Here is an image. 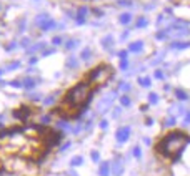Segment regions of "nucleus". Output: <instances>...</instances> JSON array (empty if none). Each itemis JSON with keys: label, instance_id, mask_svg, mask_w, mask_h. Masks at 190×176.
Masks as SVG:
<instances>
[{"label": "nucleus", "instance_id": "obj_10", "mask_svg": "<svg viewBox=\"0 0 190 176\" xmlns=\"http://www.w3.org/2000/svg\"><path fill=\"white\" fill-rule=\"evenodd\" d=\"M140 85L142 87H150V80L149 78H140Z\"/></svg>", "mask_w": 190, "mask_h": 176}, {"label": "nucleus", "instance_id": "obj_14", "mask_svg": "<svg viewBox=\"0 0 190 176\" xmlns=\"http://www.w3.org/2000/svg\"><path fill=\"white\" fill-rule=\"evenodd\" d=\"M173 123H175V120H173V118H169V120L165 121V125H167V126H172Z\"/></svg>", "mask_w": 190, "mask_h": 176}, {"label": "nucleus", "instance_id": "obj_7", "mask_svg": "<svg viewBox=\"0 0 190 176\" xmlns=\"http://www.w3.org/2000/svg\"><path fill=\"white\" fill-rule=\"evenodd\" d=\"M107 175H109V164L102 163V166H100V176H107Z\"/></svg>", "mask_w": 190, "mask_h": 176}, {"label": "nucleus", "instance_id": "obj_5", "mask_svg": "<svg viewBox=\"0 0 190 176\" xmlns=\"http://www.w3.org/2000/svg\"><path fill=\"white\" fill-rule=\"evenodd\" d=\"M112 98H114V95L105 96L102 102L98 103V110H100V111H107V108H109L110 105H112Z\"/></svg>", "mask_w": 190, "mask_h": 176}, {"label": "nucleus", "instance_id": "obj_9", "mask_svg": "<svg viewBox=\"0 0 190 176\" xmlns=\"http://www.w3.org/2000/svg\"><path fill=\"white\" fill-rule=\"evenodd\" d=\"M130 103H132V102H130L129 96H122V105H123V106H130Z\"/></svg>", "mask_w": 190, "mask_h": 176}, {"label": "nucleus", "instance_id": "obj_11", "mask_svg": "<svg viewBox=\"0 0 190 176\" xmlns=\"http://www.w3.org/2000/svg\"><path fill=\"white\" fill-rule=\"evenodd\" d=\"M72 164H74V166H78V164H82V158H80V156L74 158V160H72Z\"/></svg>", "mask_w": 190, "mask_h": 176}, {"label": "nucleus", "instance_id": "obj_15", "mask_svg": "<svg viewBox=\"0 0 190 176\" xmlns=\"http://www.w3.org/2000/svg\"><path fill=\"white\" fill-rule=\"evenodd\" d=\"M134 155L137 156V158H140V148L137 146V148H134Z\"/></svg>", "mask_w": 190, "mask_h": 176}, {"label": "nucleus", "instance_id": "obj_6", "mask_svg": "<svg viewBox=\"0 0 190 176\" xmlns=\"http://www.w3.org/2000/svg\"><path fill=\"white\" fill-rule=\"evenodd\" d=\"M123 171V164L122 161H115L114 163V173H115V176H120Z\"/></svg>", "mask_w": 190, "mask_h": 176}, {"label": "nucleus", "instance_id": "obj_16", "mask_svg": "<svg viewBox=\"0 0 190 176\" xmlns=\"http://www.w3.org/2000/svg\"><path fill=\"white\" fill-rule=\"evenodd\" d=\"M183 125H190V113H187V116H185V121H183Z\"/></svg>", "mask_w": 190, "mask_h": 176}, {"label": "nucleus", "instance_id": "obj_12", "mask_svg": "<svg viewBox=\"0 0 190 176\" xmlns=\"http://www.w3.org/2000/svg\"><path fill=\"white\" fill-rule=\"evenodd\" d=\"M177 96H178L180 100H185V98H187V95H185L183 91H180V90H177Z\"/></svg>", "mask_w": 190, "mask_h": 176}, {"label": "nucleus", "instance_id": "obj_17", "mask_svg": "<svg viewBox=\"0 0 190 176\" xmlns=\"http://www.w3.org/2000/svg\"><path fill=\"white\" fill-rule=\"evenodd\" d=\"M92 158L97 161V160H98V153H95V151H94V153H92Z\"/></svg>", "mask_w": 190, "mask_h": 176}, {"label": "nucleus", "instance_id": "obj_3", "mask_svg": "<svg viewBox=\"0 0 190 176\" xmlns=\"http://www.w3.org/2000/svg\"><path fill=\"white\" fill-rule=\"evenodd\" d=\"M110 75H112V68L110 67H97L88 75V80L92 83H105L110 78Z\"/></svg>", "mask_w": 190, "mask_h": 176}, {"label": "nucleus", "instance_id": "obj_1", "mask_svg": "<svg viewBox=\"0 0 190 176\" xmlns=\"http://www.w3.org/2000/svg\"><path fill=\"white\" fill-rule=\"evenodd\" d=\"M190 140L187 138V135H183V133H170L163 138L162 141L158 143V146L157 149L162 153L163 156H169V158H173V160H178V156L182 153L183 146L189 143Z\"/></svg>", "mask_w": 190, "mask_h": 176}, {"label": "nucleus", "instance_id": "obj_4", "mask_svg": "<svg viewBox=\"0 0 190 176\" xmlns=\"http://www.w3.org/2000/svg\"><path fill=\"white\" fill-rule=\"evenodd\" d=\"M129 136H130V128L129 126H122L120 130H117V133H115V138H117V141L118 143L127 141Z\"/></svg>", "mask_w": 190, "mask_h": 176}, {"label": "nucleus", "instance_id": "obj_2", "mask_svg": "<svg viewBox=\"0 0 190 176\" xmlns=\"http://www.w3.org/2000/svg\"><path fill=\"white\" fill-rule=\"evenodd\" d=\"M88 93H90V85L88 83H78L74 88H70V91L65 96V103L70 106H80L87 102Z\"/></svg>", "mask_w": 190, "mask_h": 176}, {"label": "nucleus", "instance_id": "obj_13", "mask_svg": "<svg viewBox=\"0 0 190 176\" xmlns=\"http://www.w3.org/2000/svg\"><path fill=\"white\" fill-rule=\"evenodd\" d=\"M150 102H152V103H157V102H158V96H157L155 93H152V95H150Z\"/></svg>", "mask_w": 190, "mask_h": 176}, {"label": "nucleus", "instance_id": "obj_8", "mask_svg": "<svg viewBox=\"0 0 190 176\" xmlns=\"http://www.w3.org/2000/svg\"><path fill=\"white\" fill-rule=\"evenodd\" d=\"M142 48V43L140 42H137V43H134V45H130V50L132 52H137V50H140Z\"/></svg>", "mask_w": 190, "mask_h": 176}]
</instances>
